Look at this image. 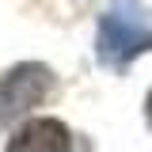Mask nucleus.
<instances>
[{
  "label": "nucleus",
  "mask_w": 152,
  "mask_h": 152,
  "mask_svg": "<svg viewBox=\"0 0 152 152\" xmlns=\"http://www.w3.org/2000/svg\"><path fill=\"white\" fill-rule=\"evenodd\" d=\"M8 148L12 152H27V148L61 152V148H72V133L65 129L57 118H34V122H27V126L8 141Z\"/></svg>",
  "instance_id": "3"
},
{
  "label": "nucleus",
  "mask_w": 152,
  "mask_h": 152,
  "mask_svg": "<svg viewBox=\"0 0 152 152\" xmlns=\"http://www.w3.org/2000/svg\"><path fill=\"white\" fill-rule=\"evenodd\" d=\"M50 84H53V76L46 65H15L12 72L0 80V126H8V122H15L23 114L38 107L46 91H50Z\"/></svg>",
  "instance_id": "2"
},
{
  "label": "nucleus",
  "mask_w": 152,
  "mask_h": 152,
  "mask_svg": "<svg viewBox=\"0 0 152 152\" xmlns=\"http://www.w3.org/2000/svg\"><path fill=\"white\" fill-rule=\"evenodd\" d=\"M145 110H148V126H152V91H148V107H145Z\"/></svg>",
  "instance_id": "4"
},
{
  "label": "nucleus",
  "mask_w": 152,
  "mask_h": 152,
  "mask_svg": "<svg viewBox=\"0 0 152 152\" xmlns=\"http://www.w3.org/2000/svg\"><path fill=\"white\" fill-rule=\"evenodd\" d=\"M152 50V15L141 0H114L99 19L95 53L107 69H126L133 57Z\"/></svg>",
  "instance_id": "1"
}]
</instances>
